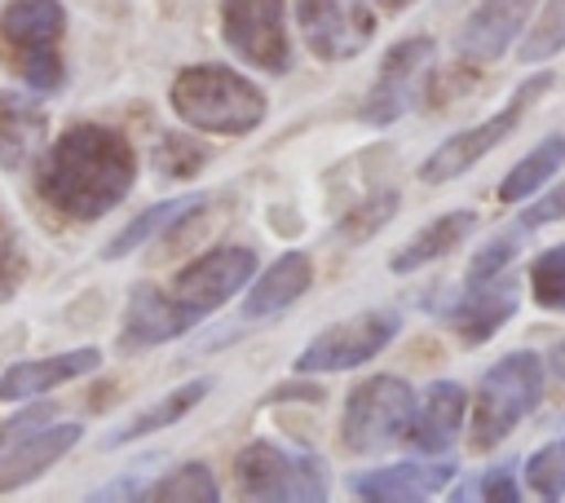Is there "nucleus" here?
Returning <instances> with one entry per match:
<instances>
[{"instance_id": "30", "label": "nucleus", "mask_w": 565, "mask_h": 503, "mask_svg": "<svg viewBox=\"0 0 565 503\" xmlns=\"http://www.w3.org/2000/svg\"><path fill=\"white\" fill-rule=\"evenodd\" d=\"M216 494H221L216 490V477L203 463H185V468L168 472L159 485L146 490V499H216Z\"/></svg>"}, {"instance_id": "15", "label": "nucleus", "mask_w": 565, "mask_h": 503, "mask_svg": "<svg viewBox=\"0 0 565 503\" xmlns=\"http://www.w3.org/2000/svg\"><path fill=\"white\" fill-rule=\"evenodd\" d=\"M75 441H79V424H53V428L22 432L18 441H9V450H0V494L49 472Z\"/></svg>"}, {"instance_id": "19", "label": "nucleus", "mask_w": 565, "mask_h": 503, "mask_svg": "<svg viewBox=\"0 0 565 503\" xmlns=\"http://www.w3.org/2000/svg\"><path fill=\"white\" fill-rule=\"evenodd\" d=\"M102 353L97 349H71V353H53V357H40V362H18L0 375V402H26V397H40L57 384H71L88 371H97Z\"/></svg>"}, {"instance_id": "2", "label": "nucleus", "mask_w": 565, "mask_h": 503, "mask_svg": "<svg viewBox=\"0 0 565 503\" xmlns=\"http://www.w3.org/2000/svg\"><path fill=\"white\" fill-rule=\"evenodd\" d=\"M172 110L199 132L243 137L265 119V93L230 66H190L172 79Z\"/></svg>"}, {"instance_id": "32", "label": "nucleus", "mask_w": 565, "mask_h": 503, "mask_svg": "<svg viewBox=\"0 0 565 503\" xmlns=\"http://www.w3.org/2000/svg\"><path fill=\"white\" fill-rule=\"evenodd\" d=\"M22 274H26L22 247H18V238H13V225H9V221H4V212H0V304L18 291Z\"/></svg>"}, {"instance_id": "23", "label": "nucleus", "mask_w": 565, "mask_h": 503, "mask_svg": "<svg viewBox=\"0 0 565 503\" xmlns=\"http://www.w3.org/2000/svg\"><path fill=\"white\" fill-rule=\"evenodd\" d=\"M561 163H565V137L552 132V137H543L521 163H512V172L499 181V199H503V203H525V199H534Z\"/></svg>"}, {"instance_id": "12", "label": "nucleus", "mask_w": 565, "mask_h": 503, "mask_svg": "<svg viewBox=\"0 0 565 503\" xmlns=\"http://www.w3.org/2000/svg\"><path fill=\"white\" fill-rule=\"evenodd\" d=\"M428 57H433V40L428 35H415V40H402L388 49V57L380 62V75L366 93V106H362V119L366 124H393L419 93V75L428 71Z\"/></svg>"}, {"instance_id": "3", "label": "nucleus", "mask_w": 565, "mask_h": 503, "mask_svg": "<svg viewBox=\"0 0 565 503\" xmlns=\"http://www.w3.org/2000/svg\"><path fill=\"white\" fill-rule=\"evenodd\" d=\"M62 35L66 13L57 0H9L0 13V57L35 93H53L66 79Z\"/></svg>"}, {"instance_id": "7", "label": "nucleus", "mask_w": 565, "mask_h": 503, "mask_svg": "<svg viewBox=\"0 0 565 503\" xmlns=\"http://www.w3.org/2000/svg\"><path fill=\"white\" fill-rule=\"evenodd\" d=\"M243 499H327V463L309 450H282L274 441H252L234 459Z\"/></svg>"}, {"instance_id": "21", "label": "nucleus", "mask_w": 565, "mask_h": 503, "mask_svg": "<svg viewBox=\"0 0 565 503\" xmlns=\"http://www.w3.org/2000/svg\"><path fill=\"white\" fill-rule=\"evenodd\" d=\"M44 106L22 93H0V168H22L44 141Z\"/></svg>"}, {"instance_id": "24", "label": "nucleus", "mask_w": 565, "mask_h": 503, "mask_svg": "<svg viewBox=\"0 0 565 503\" xmlns=\"http://www.w3.org/2000/svg\"><path fill=\"white\" fill-rule=\"evenodd\" d=\"M207 393H212V379H190V384H181L177 393H168L163 402H154V406H150V410H141L137 419H128V424L110 437V446H124V441H137V437H146V432H159V428L177 424V419H181V415H190Z\"/></svg>"}, {"instance_id": "13", "label": "nucleus", "mask_w": 565, "mask_h": 503, "mask_svg": "<svg viewBox=\"0 0 565 503\" xmlns=\"http://www.w3.org/2000/svg\"><path fill=\"white\" fill-rule=\"evenodd\" d=\"M534 4L539 0H481L459 26V40H455L459 53L468 62H499L512 49V40L525 31Z\"/></svg>"}, {"instance_id": "25", "label": "nucleus", "mask_w": 565, "mask_h": 503, "mask_svg": "<svg viewBox=\"0 0 565 503\" xmlns=\"http://www.w3.org/2000/svg\"><path fill=\"white\" fill-rule=\"evenodd\" d=\"M203 207V199H163V203H154V207H146L137 221H128L110 243H106V256L115 260V256H128V252H137L141 243H150L163 225H172V221H185L190 212H199Z\"/></svg>"}, {"instance_id": "26", "label": "nucleus", "mask_w": 565, "mask_h": 503, "mask_svg": "<svg viewBox=\"0 0 565 503\" xmlns=\"http://www.w3.org/2000/svg\"><path fill=\"white\" fill-rule=\"evenodd\" d=\"M561 49H565V0H543L539 18L530 22V31H525V40L516 49V57L525 66H534V62L556 57Z\"/></svg>"}, {"instance_id": "10", "label": "nucleus", "mask_w": 565, "mask_h": 503, "mask_svg": "<svg viewBox=\"0 0 565 503\" xmlns=\"http://www.w3.org/2000/svg\"><path fill=\"white\" fill-rule=\"evenodd\" d=\"M252 274H256V256H252L247 247H216V252L199 256L194 265H185L163 291H168L194 322H203L212 309H221L230 296H238Z\"/></svg>"}, {"instance_id": "16", "label": "nucleus", "mask_w": 565, "mask_h": 503, "mask_svg": "<svg viewBox=\"0 0 565 503\" xmlns=\"http://www.w3.org/2000/svg\"><path fill=\"white\" fill-rule=\"evenodd\" d=\"M194 318L163 291V287H141L124 313V331H119V349H146V344H163L177 340L181 331H190Z\"/></svg>"}, {"instance_id": "36", "label": "nucleus", "mask_w": 565, "mask_h": 503, "mask_svg": "<svg viewBox=\"0 0 565 503\" xmlns=\"http://www.w3.org/2000/svg\"><path fill=\"white\" fill-rule=\"evenodd\" d=\"M406 4H415V0H380V9H388V13H397V9H406Z\"/></svg>"}, {"instance_id": "31", "label": "nucleus", "mask_w": 565, "mask_h": 503, "mask_svg": "<svg viewBox=\"0 0 565 503\" xmlns=\"http://www.w3.org/2000/svg\"><path fill=\"white\" fill-rule=\"evenodd\" d=\"M397 212V190H384V194H375V199H366L344 225H340V234L349 238V243H362V238H371L388 216Z\"/></svg>"}, {"instance_id": "9", "label": "nucleus", "mask_w": 565, "mask_h": 503, "mask_svg": "<svg viewBox=\"0 0 565 503\" xmlns=\"http://www.w3.org/2000/svg\"><path fill=\"white\" fill-rule=\"evenodd\" d=\"M221 31H225V44L252 66L269 75L287 71L291 44H287L282 0H221Z\"/></svg>"}, {"instance_id": "33", "label": "nucleus", "mask_w": 565, "mask_h": 503, "mask_svg": "<svg viewBox=\"0 0 565 503\" xmlns=\"http://www.w3.org/2000/svg\"><path fill=\"white\" fill-rule=\"evenodd\" d=\"M552 221H565V181L552 185L543 199H534L525 212H521V229H539V225H552Z\"/></svg>"}, {"instance_id": "8", "label": "nucleus", "mask_w": 565, "mask_h": 503, "mask_svg": "<svg viewBox=\"0 0 565 503\" xmlns=\"http://www.w3.org/2000/svg\"><path fill=\"white\" fill-rule=\"evenodd\" d=\"M402 331V313L397 309H366L353 313L335 327H327L322 335L309 340V349L296 357L300 375H327V371H353L362 362H371L375 353L388 349V340Z\"/></svg>"}, {"instance_id": "34", "label": "nucleus", "mask_w": 565, "mask_h": 503, "mask_svg": "<svg viewBox=\"0 0 565 503\" xmlns=\"http://www.w3.org/2000/svg\"><path fill=\"white\" fill-rule=\"evenodd\" d=\"M481 499L490 503H516L521 499V485H516V468L512 463H499L490 472H481V485H477Z\"/></svg>"}, {"instance_id": "35", "label": "nucleus", "mask_w": 565, "mask_h": 503, "mask_svg": "<svg viewBox=\"0 0 565 503\" xmlns=\"http://www.w3.org/2000/svg\"><path fill=\"white\" fill-rule=\"evenodd\" d=\"M547 366H552V371H556V379L565 384V340H561V344L547 353Z\"/></svg>"}, {"instance_id": "4", "label": "nucleus", "mask_w": 565, "mask_h": 503, "mask_svg": "<svg viewBox=\"0 0 565 503\" xmlns=\"http://www.w3.org/2000/svg\"><path fill=\"white\" fill-rule=\"evenodd\" d=\"M543 357L530 353V349H516V353H503L477 384V397H472V428H468V441L472 450H494L539 402H543Z\"/></svg>"}, {"instance_id": "1", "label": "nucleus", "mask_w": 565, "mask_h": 503, "mask_svg": "<svg viewBox=\"0 0 565 503\" xmlns=\"http://www.w3.org/2000/svg\"><path fill=\"white\" fill-rule=\"evenodd\" d=\"M132 176L137 159L128 137L119 128L79 124L53 141L35 172V185L53 212L71 221H97L132 190Z\"/></svg>"}, {"instance_id": "17", "label": "nucleus", "mask_w": 565, "mask_h": 503, "mask_svg": "<svg viewBox=\"0 0 565 503\" xmlns=\"http://www.w3.org/2000/svg\"><path fill=\"white\" fill-rule=\"evenodd\" d=\"M512 313H516V282H508V278L499 274L494 282L468 287V296L446 313V322L455 327V335H459L468 349H477V344H486Z\"/></svg>"}, {"instance_id": "18", "label": "nucleus", "mask_w": 565, "mask_h": 503, "mask_svg": "<svg viewBox=\"0 0 565 503\" xmlns=\"http://www.w3.org/2000/svg\"><path fill=\"white\" fill-rule=\"evenodd\" d=\"M455 477V463L450 459H415V463H393V468H375V472H362L353 477V494L358 499H428L437 494L446 481Z\"/></svg>"}, {"instance_id": "27", "label": "nucleus", "mask_w": 565, "mask_h": 503, "mask_svg": "<svg viewBox=\"0 0 565 503\" xmlns=\"http://www.w3.org/2000/svg\"><path fill=\"white\" fill-rule=\"evenodd\" d=\"M530 291H534V304L547 309V313H565V243L547 247L534 256L530 265Z\"/></svg>"}, {"instance_id": "29", "label": "nucleus", "mask_w": 565, "mask_h": 503, "mask_svg": "<svg viewBox=\"0 0 565 503\" xmlns=\"http://www.w3.org/2000/svg\"><path fill=\"white\" fill-rule=\"evenodd\" d=\"M525 481L539 499H565V446L552 441L525 459Z\"/></svg>"}, {"instance_id": "28", "label": "nucleus", "mask_w": 565, "mask_h": 503, "mask_svg": "<svg viewBox=\"0 0 565 503\" xmlns=\"http://www.w3.org/2000/svg\"><path fill=\"white\" fill-rule=\"evenodd\" d=\"M521 225L516 229H503V234H494L477 256H472V265H468V287H481V282H494L503 269H512V260H516V252H521Z\"/></svg>"}, {"instance_id": "5", "label": "nucleus", "mask_w": 565, "mask_h": 503, "mask_svg": "<svg viewBox=\"0 0 565 503\" xmlns=\"http://www.w3.org/2000/svg\"><path fill=\"white\" fill-rule=\"evenodd\" d=\"M552 84H556V75H552V71L530 75V79L512 93V101H508V106H499L490 119H481V124H472V128H463V132L446 137V141L424 159L419 181L441 185V181H455L459 172H468L472 163H481V159H486L503 137H512V132H516V124L525 119V110H530V106H534Z\"/></svg>"}, {"instance_id": "6", "label": "nucleus", "mask_w": 565, "mask_h": 503, "mask_svg": "<svg viewBox=\"0 0 565 503\" xmlns=\"http://www.w3.org/2000/svg\"><path fill=\"white\" fill-rule=\"evenodd\" d=\"M411 415H415V393L406 379L397 375H371L362 379L353 393H349V406H344V446L353 454H380L397 441H406V428H411Z\"/></svg>"}, {"instance_id": "11", "label": "nucleus", "mask_w": 565, "mask_h": 503, "mask_svg": "<svg viewBox=\"0 0 565 503\" xmlns=\"http://www.w3.org/2000/svg\"><path fill=\"white\" fill-rule=\"evenodd\" d=\"M300 35L322 62H344L362 53L375 35V13L366 0H300Z\"/></svg>"}, {"instance_id": "37", "label": "nucleus", "mask_w": 565, "mask_h": 503, "mask_svg": "<svg viewBox=\"0 0 565 503\" xmlns=\"http://www.w3.org/2000/svg\"><path fill=\"white\" fill-rule=\"evenodd\" d=\"M561 446H565V437H561Z\"/></svg>"}, {"instance_id": "22", "label": "nucleus", "mask_w": 565, "mask_h": 503, "mask_svg": "<svg viewBox=\"0 0 565 503\" xmlns=\"http://www.w3.org/2000/svg\"><path fill=\"white\" fill-rule=\"evenodd\" d=\"M472 229H477V212L472 207H459V212H446V216L428 221L402 252H393V274H411V269H424V265L450 256Z\"/></svg>"}, {"instance_id": "20", "label": "nucleus", "mask_w": 565, "mask_h": 503, "mask_svg": "<svg viewBox=\"0 0 565 503\" xmlns=\"http://www.w3.org/2000/svg\"><path fill=\"white\" fill-rule=\"evenodd\" d=\"M309 282H313V269H309V256H305V252L278 256V260L256 278V287L247 291L243 318H247V322H260V318L282 313L287 304H296V300L309 291Z\"/></svg>"}, {"instance_id": "14", "label": "nucleus", "mask_w": 565, "mask_h": 503, "mask_svg": "<svg viewBox=\"0 0 565 503\" xmlns=\"http://www.w3.org/2000/svg\"><path fill=\"white\" fill-rule=\"evenodd\" d=\"M463 415H468V393H463L455 379H433L428 393H424V402H419L415 415H411L406 441H411L419 454H441V450H450V441L459 437Z\"/></svg>"}]
</instances>
